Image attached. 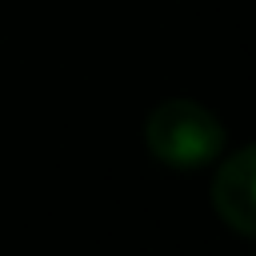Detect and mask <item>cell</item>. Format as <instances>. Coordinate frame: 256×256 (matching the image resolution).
Instances as JSON below:
<instances>
[{
	"label": "cell",
	"mask_w": 256,
	"mask_h": 256,
	"mask_svg": "<svg viewBox=\"0 0 256 256\" xmlns=\"http://www.w3.org/2000/svg\"><path fill=\"white\" fill-rule=\"evenodd\" d=\"M144 144L168 168H204L224 152V124L196 100H164L144 120Z\"/></svg>",
	"instance_id": "cell-1"
},
{
	"label": "cell",
	"mask_w": 256,
	"mask_h": 256,
	"mask_svg": "<svg viewBox=\"0 0 256 256\" xmlns=\"http://www.w3.org/2000/svg\"><path fill=\"white\" fill-rule=\"evenodd\" d=\"M212 208L232 232L256 236V144L232 152L216 168V176H212Z\"/></svg>",
	"instance_id": "cell-2"
}]
</instances>
